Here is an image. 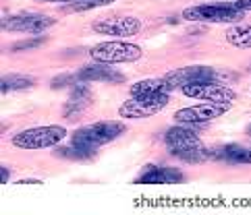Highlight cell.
<instances>
[{"mask_svg": "<svg viewBox=\"0 0 251 215\" xmlns=\"http://www.w3.org/2000/svg\"><path fill=\"white\" fill-rule=\"evenodd\" d=\"M164 143L170 153L185 164H201V161L210 159L208 147L201 143L200 134L189 129V124L176 122L175 127H170L164 132Z\"/></svg>", "mask_w": 251, "mask_h": 215, "instance_id": "1", "label": "cell"}, {"mask_svg": "<svg viewBox=\"0 0 251 215\" xmlns=\"http://www.w3.org/2000/svg\"><path fill=\"white\" fill-rule=\"evenodd\" d=\"M67 139V129L60 124H48V127H33L13 134L11 143L19 149H46L56 147Z\"/></svg>", "mask_w": 251, "mask_h": 215, "instance_id": "2", "label": "cell"}, {"mask_svg": "<svg viewBox=\"0 0 251 215\" xmlns=\"http://www.w3.org/2000/svg\"><path fill=\"white\" fill-rule=\"evenodd\" d=\"M123 132H127V124L125 122H121V120H102V122H94V124H87V127L79 129L73 134L71 143L98 149V147L106 145V143L119 139Z\"/></svg>", "mask_w": 251, "mask_h": 215, "instance_id": "3", "label": "cell"}, {"mask_svg": "<svg viewBox=\"0 0 251 215\" xmlns=\"http://www.w3.org/2000/svg\"><path fill=\"white\" fill-rule=\"evenodd\" d=\"M183 19L197 23H237L243 19V11H237L228 2H212L197 4L183 11Z\"/></svg>", "mask_w": 251, "mask_h": 215, "instance_id": "4", "label": "cell"}, {"mask_svg": "<svg viewBox=\"0 0 251 215\" xmlns=\"http://www.w3.org/2000/svg\"><path fill=\"white\" fill-rule=\"evenodd\" d=\"M89 56L96 62H106V64H121V62H137L143 56V50L135 43L112 40L102 42L89 50Z\"/></svg>", "mask_w": 251, "mask_h": 215, "instance_id": "5", "label": "cell"}, {"mask_svg": "<svg viewBox=\"0 0 251 215\" xmlns=\"http://www.w3.org/2000/svg\"><path fill=\"white\" fill-rule=\"evenodd\" d=\"M170 97L168 93H156V95H139L127 100L125 104H121L119 108V116L123 118H150V116H156L168 106Z\"/></svg>", "mask_w": 251, "mask_h": 215, "instance_id": "6", "label": "cell"}, {"mask_svg": "<svg viewBox=\"0 0 251 215\" xmlns=\"http://www.w3.org/2000/svg\"><path fill=\"white\" fill-rule=\"evenodd\" d=\"M218 73L210 66H201V64H193V66H183V68H175L170 73L164 75L168 91L175 89H183L187 85H195V83H208V81H216Z\"/></svg>", "mask_w": 251, "mask_h": 215, "instance_id": "7", "label": "cell"}, {"mask_svg": "<svg viewBox=\"0 0 251 215\" xmlns=\"http://www.w3.org/2000/svg\"><path fill=\"white\" fill-rule=\"evenodd\" d=\"M96 33L110 35V38H133L141 31V21L131 15H110L92 23Z\"/></svg>", "mask_w": 251, "mask_h": 215, "instance_id": "8", "label": "cell"}, {"mask_svg": "<svg viewBox=\"0 0 251 215\" xmlns=\"http://www.w3.org/2000/svg\"><path fill=\"white\" fill-rule=\"evenodd\" d=\"M181 91L191 97V100H201V102H210V104H222V106H230L237 100V93L230 87L216 83V81H208V83H195V85H187Z\"/></svg>", "mask_w": 251, "mask_h": 215, "instance_id": "9", "label": "cell"}, {"mask_svg": "<svg viewBox=\"0 0 251 215\" xmlns=\"http://www.w3.org/2000/svg\"><path fill=\"white\" fill-rule=\"evenodd\" d=\"M56 23L54 17L42 13H19L2 19V29L13 33H42Z\"/></svg>", "mask_w": 251, "mask_h": 215, "instance_id": "10", "label": "cell"}, {"mask_svg": "<svg viewBox=\"0 0 251 215\" xmlns=\"http://www.w3.org/2000/svg\"><path fill=\"white\" fill-rule=\"evenodd\" d=\"M230 106H222V104H210V102H200L189 108H181V110L175 112V122L178 124H203L210 122L214 118H218L224 112L228 110Z\"/></svg>", "mask_w": 251, "mask_h": 215, "instance_id": "11", "label": "cell"}, {"mask_svg": "<svg viewBox=\"0 0 251 215\" xmlns=\"http://www.w3.org/2000/svg\"><path fill=\"white\" fill-rule=\"evenodd\" d=\"M183 180H185V174L178 168L156 166V164H148L141 170V174L135 178L137 184H176Z\"/></svg>", "mask_w": 251, "mask_h": 215, "instance_id": "12", "label": "cell"}, {"mask_svg": "<svg viewBox=\"0 0 251 215\" xmlns=\"http://www.w3.org/2000/svg\"><path fill=\"white\" fill-rule=\"evenodd\" d=\"M92 104V87H89L85 81H77V85L71 91V97L67 100L65 108H62V116L67 120H77L81 118L83 112Z\"/></svg>", "mask_w": 251, "mask_h": 215, "instance_id": "13", "label": "cell"}, {"mask_svg": "<svg viewBox=\"0 0 251 215\" xmlns=\"http://www.w3.org/2000/svg\"><path fill=\"white\" fill-rule=\"evenodd\" d=\"M210 159H218L224 164H239V166H251V145L243 143H228V145H218L208 149Z\"/></svg>", "mask_w": 251, "mask_h": 215, "instance_id": "14", "label": "cell"}, {"mask_svg": "<svg viewBox=\"0 0 251 215\" xmlns=\"http://www.w3.org/2000/svg\"><path fill=\"white\" fill-rule=\"evenodd\" d=\"M77 81H85V83H94V81H104V83H121L125 81V75L114 70L112 66H106V62H98L92 66H83L75 77Z\"/></svg>", "mask_w": 251, "mask_h": 215, "instance_id": "15", "label": "cell"}, {"mask_svg": "<svg viewBox=\"0 0 251 215\" xmlns=\"http://www.w3.org/2000/svg\"><path fill=\"white\" fill-rule=\"evenodd\" d=\"M156 93H170L166 87L164 77L158 79H141L137 83L131 85V95L139 97V95H156Z\"/></svg>", "mask_w": 251, "mask_h": 215, "instance_id": "16", "label": "cell"}, {"mask_svg": "<svg viewBox=\"0 0 251 215\" xmlns=\"http://www.w3.org/2000/svg\"><path fill=\"white\" fill-rule=\"evenodd\" d=\"M224 38L232 48L251 50V25H232L226 29Z\"/></svg>", "mask_w": 251, "mask_h": 215, "instance_id": "17", "label": "cell"}, {"mask_svg": "<svg viewBox=\"0 0 251 215\" xmlns=\"http://www.w3.org/2000/svg\"><path fill=\"white\" fill-rule=\"evenodd\" d=\"M35 85V79L27 75H4L0 79V89L2 93H11V91H19V89H31Z\"/></svg>", "mask_w": 251, "mask_h": 215, "instance_id": "18", "label": "cell"}, {"mask_svg": "<svg viewBox=\"0 0 251 215\" xmlns=\"http://www.w3.org/2000/svg\"><path fill=\"white\" fill-rule=\"evenodd\" d=\"M58 155L69 157V159H92L96 155V149L85 147V145H77V143H71L69 147H60Z\"/></svg>", "mask_w": 251, "mask_h": 215, "instance_id": "19", "label": "cell"}, {"mask_svg": "<svg viewBox=\"0 0 251 215\" xmlns=\"http://www.w3.org/2000/svg\"><path fill=\"white\" fill-rule=\"evenodd\" d=\"M114 0H77L73 4H67V11L69 13H85V11H92V8L108 6Z\"/></svg>", "mask_w": 251, "mask_h": 215, "instance_id": "20", "label": "cell"}, {"mask_svg": "<svg viewBox=\"0 0 251 215\" xmlns=\"http://www.w3.org/2000/svg\"><path fill=\"white\" fill-rule=\"evenodd\" d=\"M40 43H44V40H29V42H19L15 43L13 50H25V48H38Z\"/></svg>", "mask_w": 251, "mask_h": 215, "instance_id": "21", "label": "cell"}, {"mask_svg": "<svg viewBox=\"0 0 251 215\" xmlns=\"http://www.w3.org/2000/svg\"><path fill=\"white\" fill-rule=\"evenodd\" d=\"M230 6H235L237 8V11H251V0H230V2H228Z\"/></svg>", "mask_w": 251, "mask_h": 215, "instance_id": "22", "label": "cell"}, {"mask_svg": "<svg viewBox=\"0 0 251 215\" xmlns=\"http://www.w3.org/2000/svg\"><path fill=\"white\" fill-rule=\"evenodd\" d=\"M38 2H56V4H73L77 0H38Z\"/></svg>", "mask_w": 251, "mask_h": 215, "instance_id": "23", "label": "cell"}, {"mask_svg": "<svg viewBox=\"0 0 251 215\" xmlns=\"http://www.w3.org/2000/svg\"><path fill=\"white\" fill-rule=\"evenodd\" d=\"M8 178H11V172H8V168H6V166H2V184L8 182Z\"/></svg>", "mask_w": 251, "mask_h": 215, "instance_id": "24", "label": "cell"}, {"mask_svg": "<svg viewBox=\"0 0 251 215\" xmlns=\"http://www.w3.org/2000/svg\"><path fill=\"white\" fill-rule=\"evenodd\" d=\"M245 132H247V137H251V124H247V129H245Z\"/></svg>", "mask_w": 251, "mask_h": 215, "instance_id": "25", "label": "cell"}, {"mask_svg": "<svg viewBox=\"0 0 251 215\" xmlns=\"http://www.w3.org/2000/svg\"><path fill=\"white\" fill-rule=\"evenodd\" d=\"M210 2H230V0H210Z\"/></svg>", "mask_w": 251, "mask_h": 215, "instance_id": "26", "label": "cell"}]
</instances>
